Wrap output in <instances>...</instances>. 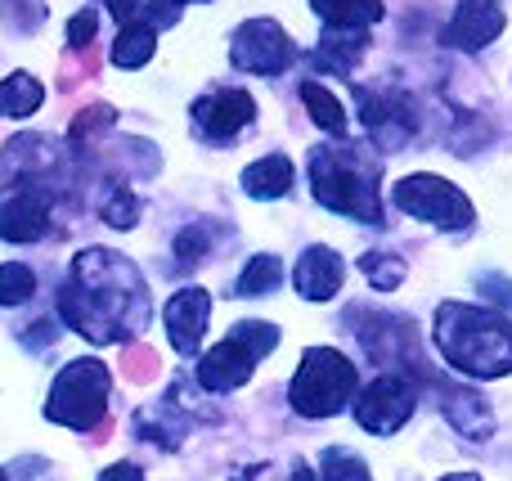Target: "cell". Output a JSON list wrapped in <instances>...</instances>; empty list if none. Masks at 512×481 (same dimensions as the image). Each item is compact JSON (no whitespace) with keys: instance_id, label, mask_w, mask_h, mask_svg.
Listing matches in <instances>:
<instances>
[{"instance_id":"cell-33","label":"cell","mask_w":512,"mask_h":481,"mask_svg":"<svg viewBox=\"0 0 512 481\" xmlns=\"http://www.w3.org/2000/svg\"><path fill=\"white\" fill-rule=\"evenodd\" d=\"M54 338H59V329H54V320H36L32 329L23 333V342H27V347H32V351H41L45 342H54Z\"/></svg>"},{"instance_id":"cell-13","label":"cell","mask_w":512,"mask_h":481,"mask_svg":"<svg viewBox=\"0 0 512 481\" xmlns=\"http://www.w3.org/2000/svg\"><path fill=\"white\" fill-rule=\"evenodd\" d=\"M504 9L495 0H459L454 18L445 23V45L450 50H463V54H477L504 32Z\"/></svg>"},{"instance_id":"cell-7","label":"cell","mask_w":512,"mask_h":481,"mask_svg":"<svg viewBox=\"0 0 512 481\" xmlns=\"http://www.w3.org/2000/svg\"><path fill=\"white\" fill-rule=\"evenodd\" d=\"M391 203L414 221L436 225V230H472V221H477L472 198L450 180L432 176V171H414L400 185H391Z\"/></svg>"},{"instance_id":"cell-2","label":"cell","mask_w":512,"mask_h":481,"mask_svg":"<svg viewBox=\"0 0 512 481\" xmlns=\"http://www.w3.org/2000/svg\"><path fill=\"white\" fill-rule=\"evenodd\" d=\"M310 194L337 216L360 225H382V158L369 144H315L310 149Z\"/></svg>"},{"instance_id":"cell-1","label":"cell","mask_w":512,"mask_h":481,"mask_svg":"<svg viewBox=\"0 0 512 481\" xmlns=\"http://www.w3.org/2000/svg\"><path fill=\"white\" fill-rule=\"evenodd\" d=\"M59 315L90 342H126L149 329V288L140 270L113 248H86L72 257V275L59 293Z\"/></svg>"},{"instance_id":"cell-4","label":"cell","mask_w":512,"mask_h":481,"mask_svg":"<svg viewBox=\"0 0 512 481\" xmlns=\"http://www.w3.org/2000/svg\"><path fill=\"white\" fill-rule=\"evenodd\" d=\"M355 387H360V374L355 365L333 347H310L301 356V369L288 383V401L301 419H328L342 405H351Z\"/></svg>"},{"instance_id":"cell-32","label":"cell","mask_w":512,"mask_h":481,"mask_svg":"<svg viewBox=\"0 0 512 481\" xmlns=\"http://www.w3.org/2000/svg\"><path fill=\"white\" fill-rule=\"evenodd\" d=\"M185 5H198V0H153L144 18H149L153 27H171V23L180 18V9H185ZM203 5H207V0H203Z\"/></svg>"},{"instance_id":"cell-8","label":"cell","mask_w":512,"mask_h":481,"mask_svg":"<svg viewBox=\"0 0 512 481\" xmlns=\"http://www.w3.org/2000/svg\"><path fill=\"white\" fill-rule=\"evenodd\" d=\"M301 59L297 41L283 32L274 18H248L230 41V63L252 77H279Z\"/></svg>"},{"instance_id":"cell-34","label":"cell","mask_w":512,"mask_h":481,"mask_svg":"<svg viewBox=\"0 0 512 481\" xmlns=\"http://www.w3.org/2000/svg\"><path fill=\"white\" fill-rule=\"evenodd\" d=\"M108 14L117 18V23H131V18H140V5L144 0H104Z\"/></svg>"},{"instance_id":"cell-36","label":"cell","mask_w":512,"mask_h":481,"mask_svg":"<svg viewBox=\"0 0 512 481\" xmlns=\"http://www.w3.org/2000/svg\"><path fill=\"white\" fill-rule=\"evenodd\" d=\"M441 481H481V473H445Z\"/></svg>"},{"instance_id":"cell-20","label":"cell","mask_w":512,"mask_h":481,"mask_svg":"<svg viewBox=\"0 0 512 481\" xmlns=\"http://www.w3.org/2000/svg\"><path fill=\"white\" fill-rule=\"evenodd\" d=\"M153 50H158V27L149 23V18H131V23H122V32H117L113 41V63L126 72L144 68V63L153 59Z\"/></svg>"},{"instance_id":"cell-37","label":"cell","mask_w":512,"mask_h":481,"mask_svg":"<svg viewBox=\"0 0 512 481\" xmlns=\"http://www.w3.org/2000/svg\"><path fill=\"white\" fill-rule=\"evenodd\" d=\"M0 481H5V473H0Z\"/></svg>"},{"instance_id":"cell-30","label":"cell","mask_w":512,"mask_h":481,"mask_svg":"<svg viewBox=\"0 0 512 481\" xmlns=\"http://www.w3.org/2000/svg\"><path fill=\"white\" fill-rule=\"evenodd\" d=\"M122 369H126L131 383H153V378H158V351L153 347H126Z\"/></svg>"},{"instance_id":"cell-5","label":"cell","mask_w":512,"mask_h":481,"mask_svg":"<svg viewBox=\"0 0 512 481\" xmlns=\"http://www.w3.org/2000/svg\"><path fill=\"white\" fill-rule=\"evenodd\" d=\"M274 347H279V329H274V324H265V320L234 324V329L225 333V342H216V347L198 360V387L216 392V396L234 392V387L248 383L256 374V365H261Z\"/></svg>"},{"instance_id":"cell-3","label":"cell","mask_w":512,"mask_h":481,"mask_svg":"<svg viewBox=\"0 0 512 481\" xmlns=\"http://www.w3.org/2000/svg\"><path fill=\"white\" fill-rule=\"evenodd\" d=\"M436 347L450 369L468 378H504L512 374V324L490 306L441 302L436 306Z\"/></svg>"},{"instance_id":"cell-24","label":"cell","mask_w":512,"mask_h":481,"mask_svg":"<svg viewBox=\"0 0 512 481\" xmlns=\"http://www.w3.org/2000/svg\"><path fill=\"white\" fill-rule=\"evenodd\" d=\"M319 477L324 481H369V464H364L355 450L328 446L324 455H319Z\"/></svg>"},{"instance_id":"cell-29","label":"cell","mask_w":512,"mask_h":481,"mask_svg":"<svg viewBox=\"0 0 512 481\" xmlns=\"http://www.w3.org/2000/svg\"><path fill=\"white\" fill-rule=\"evenodd\" d=\"M207 252H212V234H207V225H189V230H180V239H176V257H180L176 266L180 270L207 261Z\"/></svg>"},{"instance_id":"cell-18","label":"cell","mask_w":512,"mask_h":481,"mask_svg":"<svg viewBox=\"0 0 512 481\" xmlns=\"http://www.w3.org/2000/svg\"><path fill=\"white\" fill-rule=\"evenodd\" d=\"M364 50H369V32H337V27H324V36H319V50L310 54L315 59V68H328V72H355V63L364 59Z\"/></svg>"},{"instance_id":"cell-27","label":"cell","mask_w":512,"mask_h":481,"mask_svg":"<svg viewBox=\"0 0 512 481\" xmlns=\"http://www.w3.org/2000/svg\"><path fill=\"white\" fill-rule=\"evenodd\" d=\"M364 275H369V284L378 288V293H391V288H400V279H405V261L391 257V252H369V257H364Z\"/></svg>"},{"instance_id":"cell-28","label":"cell","mask_w":512,"mask_h":481,"mask_svg":"<svg viewBox=\"0 0 512 481\" xmlns=\"http://www.w3.org/2000/svg\"><path fill=\"white\" fill-rule=\"evenodd\" d=\"M32 293H36V275H32V270L18 266V261L0 266V306H18V302H27Z\"/></svg>"},{"instance_id":"cell-6","label":"cell","mask_w":512,"mask_h":481,"mask_svg":"<svg viewBox=\"0 0 512 481\" xmlns=\"http://www.w3.org/2000/svg\"><path fill=\"white\" fill-rule=\"evenodd\" d=\"M45 419L72 432H95L108 419V369L90 356L63 365V374L50 387V401H45Z\"/></svg>"},{"instance_id":"cell-9","label":"cell","mask_w":512,"mask_h":481,"mask_svg":"<svg viewBox=\"0 0 512 481\" xmlns=\"http://www.w3.org/2000/svg\"><path fill=\"white\" fill-rule=\"evenodd\" d=\"M54 189L36 180H9L0 189V239L5 243H36L50 234Z\"/></svg>"},{"instance_id":"cell-14","label":"cell","mask_w":512,"mask_h":481,"mask_svg":"<svg viewBox=\"0 0 512 481\" xmlns=\"http://www.w3.org/2000/svg\"><path fill=\"white\" fill-rule=\"evenodd\" d=\"M207 315H212V297H207L203 288H180V293H171L162 320H167V338L180 356H198V342L207 338Z\"/></svg>"},{"instance_id":"cell-17","label":"cell","mask_w":512,"mask_h":481,"mask_svg":"<svg viewBox=\"0 0 512 481\" xmlns=\"http://www.w3.org/2000/svg\"><path fill=\"white\" fill-rule=\"evenodd\" d=\"M243 194L256 198V203H270V198H288L292 185H297V167H292L288 153H265L252 167H243L239 176Z\"/></svg>"},{"instance_id":"cell-22","label":"cell","mask_w":512,"mask_h":481,"mask_svg":"<svg viewBox=\"0 0 512 481\" xmlns=\"http://www.w3.org/2000/svg\"><path fill=\"white\" fill-rule=\"evenodd\" d=\"M41 104H45V86L32 77V72L5 77V86H0V113L5 117H32Z\"/></svg>"},{"instance_id":"cell-23","label":"cell","mask_w":512,"mask_h":481,"mask_svg":"<svg viewBox=\"0 0 512 481\" xmlns=\"http://www.w3.org/2000/svg\"><path fill=\"white\" fill-rule=\"evenodd\" d=\"M283 279V261L270 257V252H261V257L248 261V270L239 275V284H234V297H265L274 293Z\"/></svg>"},{"instance_id":"cell-15","label":"cell","mask_w":512,"mask_h":481,"mask_svg":"<svg viewBox=\"0 0 512 481\" xmlns=\"http://www.w3.org/2000/svg\"><path fill=\"white\" fill-rule=\"evenodd\" d=\"M292 279H297V293L306 297V302H328V297H337V288L346 284V261L337 257L333 248L315 243V248L301 252Z\"/></svg>"},{"instance_id":"cell-11","label":"cell","mask_w":512,"mask_h":481,"mask_svg":"<svg viewBox=\"0 0 512 481\" xmlns=\"http://www.w3.org/2000/svg\"><path fill=\"white\" fill-rule=\"evenodd\" d=\"M355 104H360V113H364V126H369V135H373V144L378 149H400V144L414 135V104H409L405 95H391V90H364V86H355Z\"/></svg>"},{"instance_id":"cell-35","label":"cell","mask_w":512,"mask_h":481,"mask_svg":"<svg viewBox=\"0 0 512 481\" xmlns=\"http://www.w3.org/2000/svg\"><path fill=\"white\" fill-rule=\"evenodd\" d=\"M99 481H144V473L135 464H113V468H104V473H99Z\"/></svg>"},{"instance_id":"cell-16","label":"cell","mask_w":512,"mask_h":481,"mask_svg":"<svg viewBox=\"0 0 512 481\" xmlns=\"http://www.w3.org/2000/svg\"><path fill=\"white\" fill-rule=\"evenodd\" d=\"M441 414H445V423L468 441H486L490 432H495V414H490L486 396L472 392V387H445Z\"/></svg>"},{"instance_id":"cell-21","label":"cell","mask_w":512,"mask_h":481,"mask_svg":"<svg viewBox=\"0 0 512 481\" xmlns=\"http://www.w3.org/2000/svg\"><path fill=\"white\" fill-rule=\"evenodd\" d=\"M301 104H306L310 122L328 135H346V108L333 90H324L319 81H301Z\"/></svg>"},{"instance_id":"cell-25","label":"cell","mask_w":512,"mask_h":481,"mask_svg":"<svg viewBox=\"0 0 512 481\" xmlns=\"http://www.w3.org/2000/svg\"><path fill=\"white\" fill-rule=\"evenodd\" d=\"M113 122H117V113L108 104L81 108L77 122H72V131H68V144H72V149H90V144H99V135H104Z\"/></svg>"},{"instance_id":"cell-19","label":"cell","mask_w":512,"mask_h":481,"mask_svg":"<svg viewBox=\"0 0 512 481\" xmlns=\"http://www.w3.org/2000/svg\"><path fill=\"white\" fill-rule=\"evenodd\" d=\"M310 5L324 18V27H337V32H369L387 14L382 0H310Z\"/></svg>"},{"instance_id":"cell-31","label":"cell","mask_w":512,"mask_h":481,"mask_svg":"<svg viewBox=\"0 0 512 481\" xmlns=\"http://www.w3.org/2000/svg\"><path fill=\"white\" fill-rule=\"evenodd\" d=\"M95 32H99V14L81 9L68 18V50H95Z\"/></svg>"},{"instance_id":"cell-10","label":"cell","mask_w":512,"mask_h":481,"mask_svg":"<svg viewBox=\"0 0 512 481\" xmlns=\"http://www.w3.org/2000/svg\"><path fill=\"white\" fill-rule=\"evenodd\" d=\"M414 410H418L414 383L400 374H378L355 401V423L364 432H373V437H391V432H400L414 419Z\"/></svg>"},{"instance_id":"cell-12","label":"cell","mask_w":512,"mask_h":481,"mask_svg":"<svg viewBox=\"0 0 512 481\" xmlns=\"http://www.w3.org/2000/svg\"><path fill=\"white\" fill-rule=\"evenodd\" d=\"M252 117H256V99L239 86H225V90L194 99V126L207 140H234L239 131L252 126Z\"/></svg>"},{"instance_id":"cell-26","label":"cell","mask_w":512,"mask_h":481,"mask_svg":"<svg viewBox=\"0 0 512 481\" xmlns=\"http://www.w3.org/2000/svg\"><path fill=\"white\" fill-rule=\"evenodd\" d=\"M99 216H104L113 230H131L135 216H140V203H135V194L122 185V180H113V185L104 189V203H99Z\"/></svg>"}]
</instances>
